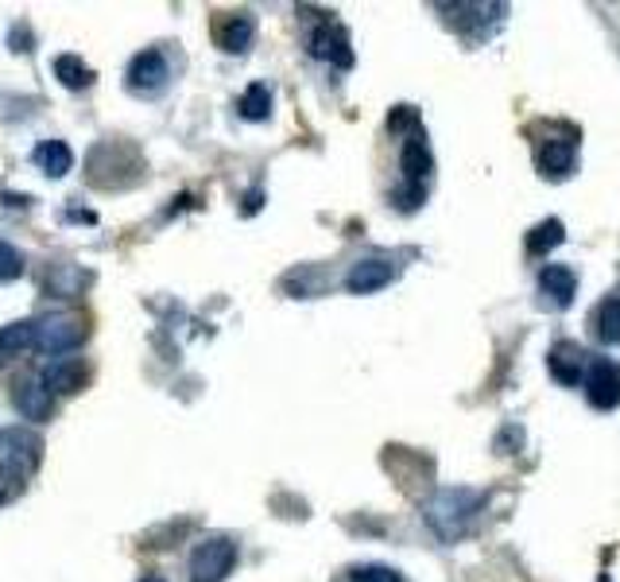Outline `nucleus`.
Here are the masks:
<instances>
[{
  "label": "nucleus",
  "mask_w": 620,
  "mask_h": 582,
  "mask_svg": "<svg viewBox=\"0 0 620 582\" xmlns=\"http://www.w3.org/2000/svg\"><path fill=\"white\" fill-rule=\"evenodd\" d=\"M125 78H128V90H132V94L152 97V94H163V90H167L171 67H167V59H163V51H140L137 59L128 62Z\"/></svg>",
  "instance_id": "nucleus-6"
},
{
  "label": "nucleus",
  "mask_w": 620,
  "mask_h": 582,
  "mask_svg": "<svg viewBox=\"0 0 620 582\" xmlns=\"http://www.w3.org/2000/svg\"><path fill=\"white\" fill-rule=\"evenodd\" d=\"M55 78H59L67 90H90L94 86V70L85 67L78 55H59V59H55Z\"/></svg>",
  "instance_id": "nucleus-17"
},
{
  "label": "nucleus",
  "mask_w": 620,
  "mask_h": 582,
  "mask_svg": "<svg viewBox=\"0 0 620 582\" xmlns=\"http://www.w3.org/2000/svg\"><path fill=\"white\" fill-rule=\"evenodd\" d=\"M306 47H311V55L323 59V62H334V67H353L349 35H346V27H338V24H318L315 32H311V39H306Z\"/></svg>",
  "instance_id": "nucleus-10"
},
{
  "label": "nucleus",
  "mask_w": 620,
  "mask_h": 582,
  "mask_svg": "<svg viewBox=\"0 0 620 582\" xmlns=\"http://www.w3.org/2000/svg\"><path fill=\"white\" fill-rule=\"evenodd\" d=\"M481 505H484L481 489H461V486L438 489L423 505V521L431 524V532L438 539H458L469 528V521L481 513Z\"/></svg>",
  "instance_id": "nucleus-1"
},
{
  "label": "nucleus",
  "mask_w": 620,
  "mask_h": 582,
  "mask_svg": "<svg viewBox=\"0 0 620 582\" xmlns=\"http://www.w3.org/2000/svg\"><path fill=\"white\" fill-rule=\"evenodd\" d=\"M43 463V439L32 428H4L0 431V481H27Z\"/></svg>",
  "instance_id": "nucleus-2"
},
{
  "label": "nucleus",
  "mask_w": 620,
  "mask_h": 582,
  "mask_svg": "<svg viewBox=\"0 0 620 582\" xmlns=\"http://www.w3.org/2000/svg\"><path fill=\"white\" fill-rule=\"evenodd\" d=\"M140 582H163V579H160V574H144Z\"/></svg>",
  "instance_id": "nucleus-24"
},
{
  "label": "nucleus",
  "mask_w": 620,
  "mask_h": 582,
  "mask_svg": "<svg viewBox=\"0 0 620 582\" xmlns=\"http://www.w3.org/2000/svg\"><path fill=\"white\" fill-rule=\"evenodd\" d=\"M582 388H586V400L594 404L597 411L620 408V361L589 358L586 377H582Z\"/></svg>",
  "instance_id": "nucleus-5"
},
{
  "label": "nucleus",
  "mask_w": 620,
  "mask_h": 582,
  "mask_svg": "<svg viewBox=\"0 0 620 582\" xmlns=\"http://www.w3.org/2000/svg\"><path fill=\"white\" fill-rule=\"evenodd\" d=\"M536 167L547 175V179H566L578 167V140H543L536 152Z\"/></svg>",
  "instance_id": "nucleus-9"
},
{
  "label": "nucleus",
  "mask_w": 620,
  "mask_h": 582,
  "mask_svg": "<svg viewBox=\"0 0 620 582\" xmlns=\"http://www.w3.org/2000/svg\"><path fill=\"white\" fill-rule=\"evenodd\" d=\"M39 381L51 396H74V393H82L85 381H90V369H85L82 358H59L43 369Z\"/></svg>",
  "instance_id": "nucleus-7"
},
{
  "label": "nucleus",
  "mask_w": 620,
  "mask_h": 582,
  "mask_svg": "<svg viewBox=\"0 0 620 582\" xmlns=\"http://www.w3.org/2000/svg\"><path fill=\"white\" fill-rule=\"evenodd\" d=\"M35 350L43 353H55V358H62V353L78 350V346L85 342V318L74 315V311H51V315L35 318Z\"/></svg>",
  "instance_id": "nucleus-3"
},
{
  "label": "nucleus",
  "mask_w": 620,
  "mask_h": 582,
  "mask_svg": "<svg viewBox=\"0 0 620 582\" xmlns=\"http://www.w3.org/2000/svg\"><path fill=\"white\" fill-rule=\"evenodd\" d=\"M562 237H566V225L559 218H547V222H539L536 230L527 233V253L531 257H547L554 245H562Z\"/></svg>",
  "instance_id": "nucleus-18"
},
{
  "label": "nucleus",
  "mask_w": 620,
  "mask_h": 582,
  "mask_svg": "<svg viewBox=\"0 0 620 582\" xmlns=\"http://www.w3.org/2000/svg\"><path fill=\"white\" fill-rule=\"evenodd\" d=\"M597 338H601L605 346H620V295H609V300L597 307Z\"/></svg>",
  "instance_id": "nucleus-20"
},
{
  "label": "nucleus",
  "mask_w": 620,
  "mask_h": 582,
  "mask_svg": "<svg viewBox=\"0 0 620 582\" xmlns=\"http://www.w3.org/2000/svg\"><path fill=\"white\" fill-rule=\"evenodd\" d=\"M12 404H16V411L24 416V420L32 423H43L55 416V396L43 388L39 377H24L16 381V393H12Z\"/></svg>",
  "instance_id": "nucleus-11"
},
{
  "label": "nucleus",
  "mask_w": 620,
  "mask_h": 582,
  "mask_svg": "<svg viewBox=\"0 0 620 582\" xmlns=\"http://www.w3.org/2000/svg\"><path fill=\"white\" fill-rule=\"evenodd\" d=\"M260 202H264V195H260V190H248V202H245V210H248V214H256V210H260Z\"/></svg>",
  "instance_id": "nucleus-23"
},
{
  "label": "nucleus",
  "mask_w": 620,
  "mask_h": 582,
  "mask_svg": "<svg viewBox=\"0 0 620 582\" xmlns=\"http://www.w3.org/2000/svg\"><path fill=\"white\" fill-rule=\"evenodd\" d=\"M586 365H589V353L574 342H554L551 346V377L559 385H582L586 377Z\"/></svg>",
  "instance_id": "nucleus-13"
},
{
  "label": "nucleus",
  "mask_w": 620,
  "mask_h": 582,
  "mask_svg": "<svg viewBox=\"0 0 620 582\" xmlns=\"http://www.w3.org/2000/svg\"><path fill=\"white\" fill-rule=\"evenodd\" d=\"M346 582H408L396 567H384V563H365V567H353Z\"/></svg>",
  "instance_id": "nucleus-22"
},
{
  "label": "nucleus",
  "mask_w": 620,
  "mask_h": 582,
  "mask_svg": "<svg viewBox=\"0 0 620 582\" xmlns=\"http://www.w3.org/2000/svg\"><path fill=\"white\" fill-rule=\"evenodd\" d=\"M35 342V326L27 323H9V326H0V365H9L12 358H20L24 350H32Z\"/></svg>",
  "instance_id": "nucleus-16"
},
{
  "label": "nucleus",
  "mask_w": 620,
  "mask_h": 582,
  "mask_svg": "<svg viewBox=\"0 0 620 582\" xmlns=\"http://www.w3.org/2000/svg\"><path fill=\"white\" fill-rule=\"evenodd\" d=\"M218 47L225 55H245L248 47H253V39H256V24H253V16L248 12H233V16H225L218 24Z\"/></svg>",
  "instance_id": "nucleus-14"
},
{
  "label": "nucleus",
  "mask_w": 620,
  "mask_h": 582,
  "mask_svg": "<svg viewBox=\"0 0 620 582\" xmlns=\"http://www.w3.org/2000/svg\"><path fill=\"white\" fill-rule=\"evenodd\" d=\"M391 280H396V265H391V260H381V257H369L349 268L346 288L353 291V295H373V291L388 288Z\"/></svg>",
  "instance_id": "nucleus-12"
},
{
  "label": "nucleus",
  "mask_w": 620,
  "mask_h": 582,
  "mask_svg": "<svg viewBox=\"0 0 620 582\" xmlns=\"http://www.w3.org/2000/svg\"><path fill=\"white\" fill-rule=\"evenodd\" d=\"M237 109L245 120H268V113H272V90L264 86V82H253V86L241 94Z\"/></svg>",
  "instance_id": "nucleus-19"
},
{
  "label": "nucleus",
  "mask_w": 620,
  "mask_h": 582,
  "mask_svg": "<svg viewBox=\"0 0 620 582\" xmlns=\"http://www.w3.org/2000/svg\"><path fill=\"white\" fill-rule=\"evenodd\" d=\"M24 253H20L16 245H9V241H0V283H12L24 276Z\"/></svg>",
  "instance_id": "nucleus-21"
},
{
  "label": "nucleus",
  "mask_w": 620,
  "mask_h": 582,
  "mask_svg": "<svg viewBox=\"0 0 620 582\" xmlns=\"http://www.w3.org/2000/svg\"><path fill=\"white\" fill-rule=\"evenodd\" d=\"M233 567H237V544L230 536H210L190 556V582H225Z\"/></svg>",
  "instance_id": "nucleus-4"
},
{
  "label": "nucleus",
  "mask_w": 620,
  "mask_h": 582,
  "mask_svg": "<svg viewBox=\"0 0 620 582\" xmlns=\"http://www.w3.org/2000/svg\"><path fill=\"white\" fill-rule=\"evenodd\" d=\"M35 167H39L43 175H51V179H62V175L74 172V152H70L62 140H43L39 148L32 152Z\"/></svg>",
  "instance_id": "nucleus-15"
},
{
  "label": "nucleus",
  "mask_w": 620,
  "mask_h": 582,
  "mask_svg": "<svg viewBox=\"0 0 620 582\" xmlns=\"http://www.w3.org/2000/svg\"><path fill=\"white\" fill-rule=\"evenodd\" d=\"M539 295L551 311H566L578 295V272L566 265H547L539 272Z\"/></svg>",
  "instance_id": "nucleus-8"
}]
</instances>
